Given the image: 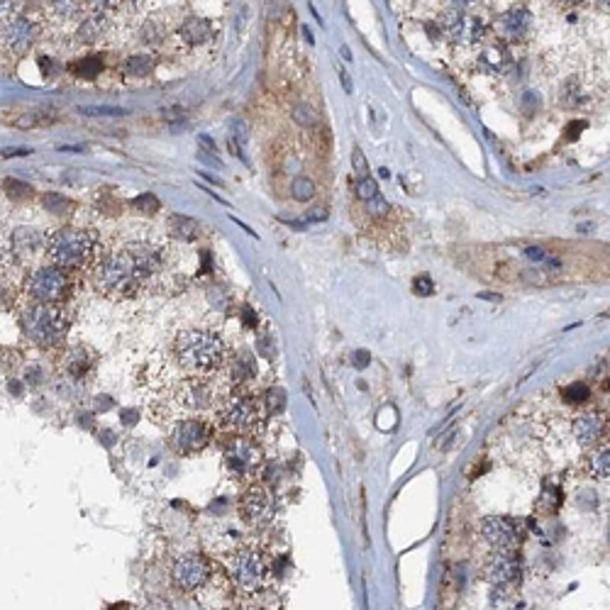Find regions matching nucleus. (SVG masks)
Returning a JSON list of instances; mask_svg holds the SVG:
<instances>
[{
	"label": "nucleus",
	"mask_w": 610,
	"mask_h": 610,
	"mask_svg": "<svg viewBox=\"0 0 610 610\" xmlns=\"http://www.w3.org/2000/svg\"><path fill=\"white\" fill-rule=\"evenodd\" d=\"M169 249L161 242L127 240L93 264V283L113 300L140 298L166 281Z\"/></svg>",
	"instance_id": "nucleus-1"
},
{
	"label": "nucleus",
	"mask_w": 610,
	"mask_h": 610,
	"mask_svg": "<svg viewBox=\"0 0 610 610\" xmlns=\"http://www.w3.org/2000/svg\"><path fill=\"white\" fill-rule=\"evenodd\" d=\"M173 357L188 376H213L230 362V349L217 332L193 327L176 337Z\"/></svg>",
	"instance_id": "nucleus-2"
},
{
	"label": "nucleus",
	"mask_w": 610,
	"mask_h": 610,
	"mask_svg": "<svg viewBox=\"0 0 610 610\" xmlns=\"http://www.w3.org/2000/svg\"><path fill=\"white\" fill-rule=\"evenodd\" d=\"M18 325L30 344L39 349H56L71 330V310L54 303H28L20 307Z\"/></svg>",
	"instance_id": "nucleus-3"
},
{
	"label": "nucleus",
	"mask_w": 610,
	"mask_h": 610,
	"mask_svg": "<svg viewBox=\"0 0 610 610\" xmlns=\"http://www.w3.org/2000/svg\"><path fill=\"white\" fill-rule=\"evenodd\" d=\"M215 427L235 434V437L254 439L267 427V410L264 403L252 394H227L213 410Z\"/></svg>",
	"instance_id": "nucleus-4"
},
{
	"label": "nucleus",
	"mask_w": 610,
	"mask_h": 610,
	"mask_svg": "<svg viewBox=\"0 0 610 610\" xmlns=\"http://www.w3.org/2000/svg\"><path fill=\"white\" fill-rule=\"evenodd\" d=\"M227 579L244 598L262 596L272 586V561L259 544H242L227 556Z\"/></svg>",
	"instance_id": "nucleus-5"
},
{
	"label": "nucleus",
	"mask_w": 610,
	"mask_h": 610,
	"mask_svg": "<svg viewBox=\"0 0 610 610\" xmlns=\"http://www.w3.org/2000/svg\"><path fill=\"white\" fill-rule=\"evenodd\" d=\"M95 249H98V235L83 227H59L47 240V257L51 267L66 269V272L93 267Z\"/></svg>",
	"instance_id": "nucleus-6"
},
{
	"label": "nucleus",
	"mask_w": 610,
	"mask_h": 610,
	"mask_svg": "<svg viewBox=\"0 0 610 610\" xmlns=\"http://www.w3.org/2000/svg\"><path fill=\"white\" fill-rule=\"evenodd\" d=\"M76 291V279L71 272L59 267H42L30 274L25 283V295L30 303H54L63 305Z\"/></svg>",
	"instance_id": "nucleus-7"
},
{
	"label": "nucleus",
	"mask_w": 610,
	"mask_h": 610,
	"mask_svg": "<svg viewBox=\"0 0 610 610\" xmlns=\"http://www.w3.org/2000/svg\"><path fill=\"white\" fill-rule=\"evenodd\" d=\"M215 429V422L205 417H178L169 425V444L176 454L190 457L208 447Z\"/></svg>",
	"instance_id": "nucleus-8"
},
{
	"label": "nucleus",
	"mask_w": 610,
	"mask_h": 610,
	"mask_svg": "<svg viewBox=\"0 0 610 610\" xmlns=\"http://www.w3.org/2000/svg\"><path fill=\"white\" fill-rule=\"evenodd\" d=\"M215 574L213 561L208 559L200 551H185V554L176 556L169 569L173 588H178L181 593H195L200 588H205Z\"/></svg>",
	"instance_id": "nucleus-9"
},
{
	"label": "nucleus",
	"mask_w": 610,
	"mask_h": 610,
	"mask_svg": "<svg viewBox=\"0 0 610 610\" xmlns=\"http://www.w3.org/2000/svg\"><path fill=\"white\" fill-rule=\"evenodd\" d=\"M240 518L249 527H267V525L274 523L276 518V498L272 493V488L257 484L252 481L247 488H244L242 498H240Z\"/></svg>",
	"instance_id": "nucleus-10"
},
{
	"label": "nucleus",
	"mask_w": 610,
	"mask_h": 610,
	"mask_svg": "<svg viewBox=\"0 0 610 610\" xmlns=\"http://www.w3.org/2000/svg\"><path fill=\"white\" fill-rule=\"evenodd\" d=\"M39 35H42V25L23 13L0 25V44H3V49L8 51L10 56H15V59L28 54L32 47L37 44Z\"/></svg>",
	"instance_id": "nucleus-11"
},
{
	"label": "nucleus",
	"mask_w": 610,
	"mask_h": 610,
	"mask_svg": "<svg viewBox=\"0 0 610 610\" xmlns=\"http://www.w3.org/2000/svg\"><path fill=\"white\" fill-rule=\"evenodd\" d=\"M461 61H466L474 71L484 73V76H503L513 68L511 49L498 39L481 42L474 51L461 56Z\"/></svg>",
	"instance_id": "nucleus-12"
},
{
	"label": "nucleus",
	"mask_w": 610,
	"mask_h": 610,
	"mask_svg": "<svg viewBox=\"0 0 610 610\" xmlns=\"http://www.w3.org/2000/svg\"><path fill=\"white\" fill-rule=\"evenodd\" d=\"M225 466L235 479L252 481L262 469V449L254 444V439L235 437L225 449Z\"/></svg>",
	"instance_id": "nucleus-13"
},
{
	"label": "nucleus",
	"mask_w": 610,
	"mask_h": 610,
	"mask_svg": "<svg viewBox=\"0 0 610 610\" xmlns=\"http://www.w3.org/2000/svg\"><path fill=\"white\" fill-rule=\"evenodd\" d=\"M98 369V352L88 344H73V347L63 349L59 359V371L63 379L71 384H88L95 376Z\"/></svg>",
	"instance_id": "nucleus-14"
},
{
	"label": "nucleus",
	"mask_w": 610,
	"mask_h": 610,
	"mask_svg": "<svg viewBox=\"0 0 610 610\" xmlns=\"http://www.w3.org/2000/svg\"><path fill=\"white\" fill-rule=\"evenodd\" d=\"M91 13L88 3H68V0H59V3H44L42 5V20L47 28L59 35H73L83 18Z\"/></svg>",
	"instance_id": "nucleus-15"
},
{
	"label": "nucleus",
	"mask_w": 610,
	"mask_h": 610,
	"mask_svg": "<svg viewBox=\"0 0 610 610\" xmlns=\"http://www.w3.org/2000/svg\"><path fill=\"white\" fill-rule=\"evenodd\" d=\"M484 579L496 588H508L520 579V556L516 549H493L484 564Z\"/></svg>",
	"instance_id": "nucleus-16"
},
{
	"label": "nucleus",
	"mask_w": 610,
	"mask_h": 610,
	"mask_svg": "<svg viewBox=\"0 0 610 610\" xmlns=\"http://www.w3.org/2000/svg\"><path fill=\"white\" fill-rule=\"evenodd\" d=\"M479 535H481V539H484L486 544H491L493 549H516V544L520 539L516 520L501 518V516H491V518L481 520Z\"/></svg>",
	"instance_id": "nucleus-17"
},
{
	"label": "nucleus",
	"mask_w": 610,
	"mask_h": 610,
	"mask_svg": "<svg viewBox=\"0 0 610 610\" xmlns=\"http://www.w3.org/2000/svg\"><path fill=\"white\" fill-rule=\"evenodd\" d=\"M113 28H115L113 18H110L108 13L91 10V13L83 18V23L76 28V32L71 35V39H73V44H78V47H95L108 39Z\"/></svg>",
	"instance_id": "nucleus-18"
},
{
	"label": "nucleus",
	"mask_w": 610,
	"mask_h": 610,
	"mask_svg": "<svg viewBox=\"0 0 610 610\" xmlns=\"http://www.w3.org/2000/svg\"><path fill=\"white\" fill-rule=\"evenodd\" d=\"M571 429H574V437L579 442L581 449L591 452L596 449L598 444L608 442L606 439V429H608V422L603 420L601 413H579L571 422Z\"/></svg>",
	"instance_id": "nucleus-19"
},
{
	"label": "nucleus",
	"mask_w": 610,
	"mask_h": 610,
	"mask_svg": "<svg viewBox=\"0 0 610 610\" xmlns=\"http://www.w3.org/2000/svg\"><path fill=\"white\" fill-rule=\"evenodd\" d=\"M496 35L498 42L508 44V42H523L530 32V13L527 8H511L508 13H503L501 18L496 20Z\"/></svg>",
	"instance_id": "nucleus-20"
},
{
	"label": "nucleus",
	"mask_w": 610,
	"mask_h": 610,
	"mask_svg": "<svg viewBox=\"0 0 610 610\" xmlns=\"http://www.w3.org/2000/svg\"><path fill=\"white\" fill-rule=\"evenodd\" d=\"M178 35H181V39L185 44H205V42L213 39L215 30H213V23H208V20L190 18L178 28Z\"/></svg>",
	"instance_id": "nucleus-21"
},
{
	"label": "nucleus",
	"mask_w": 610,
	"mask_h": 610,
	"mask_svg": "<svg viewBox=\"0 0 610 610\" xmlns=\"http://www.w3.org/2000/svg\"><path fill=\"white\" fill-rule=\"evenodd\" d=\"M169 237L176 242H195L198 240V222L185 215L169 217Z\"/></svg>",
	"instance_id": "nucleus-22"
},
{
	"label": "nucleus",
	"mask_w": 610,
	"mask_h": 610,
	"mask_svg": "<svg viewBox=\"0 0 610 610\" xmlns=\"http://www.w3.org/2000/svg\"><path fill=\"white\" fill-rule=\"evenodd\" d=\"M588 474L596 479H608L610 474V447L608 442L598 444L596 449L588 452Z\"/></svg>",
	"instance_id": "nucleus-23"
},
{
	"label": "nucleus",
	"mask_w": 610,
	"mask_h": 610,
	"mask_svg": "<svg viewBox=\"0 0 610 610\" xmlns=\"http://www.w3.org/2000/svg\"><path fill=\"white\" fill-rule=\"evenodd\" d=\"M157 66V59L150 54H137V56H130L122 63V73L125 76H132V78H142V76H150Z\"/></svg>",
	"instance_id": "nucleus-24"
},
{
	"label": "nucleus",
	"mask_w": 610,
	"mask_h": 610,
	"mask_svg": "<svg viewBox=\"0 0 610 610\" xmlns=\"http://www.w3.org/2000/svg\"><path fill=\"white\" fill-rule=\"evenodd\" d=\"M3 193L8 195L10 200H30L32 195H35V190H32V185L28 183H20V181H15V178H5Z\"/></svg>",
	"instance_id": "nucleus-25"
},
{
	"label": "nucleus",
	"mask_w": 610,
	"mask_h": 610,
	"mask_svg": "<svg viewBox=\"0 0 610 610\" xmlns=\"http://www.w3.org/2000/svg\"><path fill=\"white\" fill-rule=\"evenodd\" d=\"M354 193H357V198L362 200V203H369L371 198L379 195V183L371 176H359L357 183H354Z\"/></svg>",
	"instance_id": "nucleus-26"
},
{
	"label": "nucleus",
	"mask_w": 610,
	"mask_h": 610,
	"mask_svg": "<svg viewBox=\"0 0 610 610\" xmlns=\"http://www.w3.org/2000/svg\"><path fill=\"white\" fill-rule=\"evenodd\" d=\"M71 68H73V73H76V76H81V78H95L103 66H100L98 56H86V59L73 63Z\"/></svg>",
	"instance_id": "nucleus-27"
},
{
	"label": "nucleus",
	"mask_w": 610,
	"mask_h": 610,
	"mask_svg": "<svg viewBox=\"0 0 610 610\" xmlns=\"http://www.w3.org/2000/svg\"><path fill=\"white\" fill-rule=\"evenodd\" d=\"M291 193H293L295 200H310L312 193H315V183L310 178H295L293 185H291Z\"/></svg>",
	"instance_id": "nucleus-28"
},
{
	"label": "nucleus",
	"mask_w": 610,
	"mask_h": 610,
	"mask_svg": "<svg viewBox=\"0 0 610 610\" xmlns=\"http://www.w3.org/2000/svg\"><path fill=\"white\" fill-rule=\"evenodd\" d=\"M364 208H366V213H369L371 217H389V213H391L389 200H386L381 193L376 195V198H371L369 203H364Z\"/></svg>",
	"instance_id": "nucleus-29"
},
{
	"label": "nucleus",
	"mask_w": 610,
	"mask_h": 610,
	"mask_svg": "<svg viewBox=\"0 0 610 610\" xmlns=\"http://www.w3.org/2000/svg\"><path fill=\"white\" fill-rule=\"evenodd\" d=\"M293 118L300 122V125H312V122H315V113H312L310 108H307V105H298V108L293 110Z\"/></svg>",
	"instance_id": "nucleus-30"
},
{
	"label": "nucleus",
	"mask_w": 610,
	"mask_h": 610,
	"mask_svg": "<svg viewBox=\"0 0 610 610\" xmlns=\"http://www.w3.org/2000/svg\"><path fill=\"white\" fill-rule=\"evenodd\" d=\"M15 303V295H13V288L8 286V281L0 276V307H8Z\"/></svg>",
	"instance_id": "nucleus-31"
},
{
	"label": "nucleus",
	"mask_w": 610,
	"mask_h": 610,
	"mask_svg": "<svg viewBox=\"0 0 610 610\" xmlns=\"http://www.w3.org/2000/svg\"><path fill=\"white\" fill-rule=\"evenodd\" d=\"M81 113H86V115H113V118H118V115H125L127 110H122V108H105V105H98V108H81Z\"/></svg>",
	"instance_id": "nucleus-32"
},
{
	"label": "nucleus",
	"mask_w": 610,
	"mask_h": 610,
	"mask_svg": "<svg viewBox=\"0 0 610 610\" xmlns=\"http://www.w3.org/2000/svg\"><path fill=\"white\" fill-rule=\"evenodd\" d=\"M135 208H142V210H147V213H154V210H159V200L154 198V195H140V198H135Z\"/></svg>",
	"instance_id": "nucleus-33"
},
{
	"label": "nucleus",
	"mask_w": 610,
	"mask_h": 610,
	"mask_svg": "<svg viewBox=\"0 0 610 610\" xmlns=\"http://www.w3.org/2000/svg\"><path fill=\"white\" fill-rule=\"evenodd\" d=\"M20 15V3H0V25Z\"/></svg>",
	"instance_id": "nucleus-34"
},
{
	"label": "nucleus",
	"mask_w": 610,
	"mask_h": 610,
	"mask_svg": "<svg viewBox=\"0 0 610 610\" xmlns=\"http://www.w3.org/2000/svg\"><path fill=\"white\" fill-rule=\"evenodd\" d=\"M269 410H272V413L283 410V391H281V389L269 391Z\"/></svg>",
	"instance_id": "nucleus-35"
},
{
	"label": "nucleus",
	"mask_w": 610,
	"mask_h": 610,
	"mask_svg": "<svg viewBox=\"0 0 610 610\" xmlns=\"http://www.w3.org/2000/svg\"><path fill=\"white\" fill-rule=\"evenodd\" d=\"M413 291H415L417 295H429V293H432V281H429V276H417L415 283H413Z\"/></svg>",
	"instance_id": "nucleus-36"
},
{
	"label": "nucleus",
	"mask_w": 610,
	"mask_h": 610,
	"mask_svg": "<svg viewBox=\"0 0 610 610\" xmlns=\"http://www.w3.org/2000/svg\"><path fill=\"white\" fill-rule=\"evenodd\" d=\"M354 169H357L359 176H366V159L359 147H354Z\"/></svg>",
	"instance_id": "nucleus-37"
},
{
	"label": "nucleus",
	"mask_w": 610,
	"mask_h": 610,
	"mask_svg": "<svg viewBox=\"0 0 610 610\" xmlns=\"http://www.w3.org/2000/svg\"><path fill=\"white\" fill-rule=\"evenodd\" d=\"M525 257L532 259V262H544L547 254H544V249H539V247H527L525 249Z\"/></svg>",
	"instance_id": "nucleus-38"
},
{
	"label": "nucleus",
	"mask_w": 610,
	"mask_h": 610,
	"mask_svg": "<svg viewBox=\"0 0 610 610\" xmlns=\"http://www.w3.org/2000/svg\"><path fill=\"white\" fill-rule=\"evenodd\" d=\"M337 71H339V78H342V83H344V91H352V78L347 76V71H344L342 66H337Z\"/></svg>",
	"instance_id": "nucleus-39"
},
{
	"label": "nucleus",
	"mask_w": 610,
	"mask_h": 610,
	"mask_svg": "<svg viewBox=\"0 0 610 610\" xmlns=\"http://www.w3.org/2000/svg\"><path fill=\"white\" fill-rule=\"evenodd\" d=\"M225 610H272V608H264V606H249V603H244V606H235V608H225Z\"/></svg>",
	"instance_id": "nucleus-40"
},
{
	"label": "nucleus",
	"mask_w": 610,
	"mask_h": 610,
	"mask_svg": "<svg viewBox=\"0 0 610 610\" xmlns=\"http://www.w3.org/2000/svg\"><path fill=\"white\" fill-rule=\"evenodd\" d=\"M25 154H30L28 150H8L3 152V157H25Z\"/></svg>",
	"instance_id": "nucleus-41"
},
{
	"label": "nucleus",
	"mask_w": 610,
	"mask_h": 610,
	"mask_svg": "<svg viewBox=\"0 0 610 610\" xmlns=\"http://www.w3.org/2000/svg\"><path fill=\"white\" fill-rule=\"evenodd\" d=\"M354 362H357V366H364L366 362H369V359H366V354H364V352H359V354H357V359H354Z\"/></svg>",
	"instance_id": "nucleus-42"
}]
</instances>
